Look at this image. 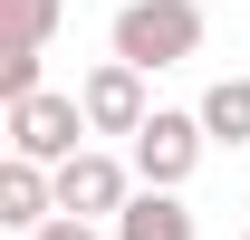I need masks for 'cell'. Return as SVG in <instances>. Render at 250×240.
Returning <instances> with one entry per match:
<instances>
[{
	"mask_svg": "<svg viewBox=\"0 0 250 240\" xmlns=\"http://www.w3.org/2000/svg\"><path fill=\"white\" fill-rule=\"evenodd\" d=\"M135 163H116V154H67L58 163V211H77V221H116L135 192Z\"/></svg>",
	"mask_w": 250,
	"mask_h": 240,
	"instance_id": "obj_4",
	"label": "cell"
},
{
	"mask_svg": "<svg viewBox=\"0 0 250 240\" xmlns=\"http://www.w3.org/2000/svg\"><path fill=\"white\" fill-rule=\"evenodd\" d=\"M87 106H77V96H20V106H10V154H29V163H67V154H87Z\"/></svg>",
	"mask_w": 250,
	"mask_h": 240,
	"instance_id": "obj_2",
	"label": "cell"
},
{
	"mask_svg": "<svg viewBox=\"0 0 250 240\" xmlns=\"http://www.w3.org/2000/svg\"><path fill=\"white\" fill-rule=\"evenodd\" d=\"M202 48V0H125L116 10V58L125 67H183Z\"/></svg>",
	"mask_w": 250,
	"mask_h": 240,
	"instance_id": "obj_1",
	"label": "cell"
},
{
	"mask_svg": "<svg viewBox=\"0 0 250 240\" xmlns=\"http://www.w3.org/2000/svg\"><path fill=\"white\" fill-rule=\"evenodd\" d=\"M20 96H39V48H0V106H20Z\"/></svg>",
	"mask_w": 250,
	"mask_h": 240,
	"instance_id": "obj_10",
	"label": "cell"
},
{
	"mask_svg": "<svg viewBox=\"0 0 250 240\" xmlns=\"http://www.w3.org/2000/svg\"><path fill=\"white\" fill-rule=\"evenodd\" d=\"M241 240H250V231H241Z\"/></svg>",
	"mask_w": 250,
	"mask_h": 240,
	"instance_id": "obj_12",
	"label": "cell"
},
{
	"mask_svg": "<svg viewBox=\"0 0 250 240\" xmlns=\"http://www.w3.org/2000/svg\"><path fill=\"white\" fill-rule=\"evenodd\" d=\"M0 221H10L20 240H29L39 221H58V173L29 163V154H10V163H0Z\"/></svg>",
	"mask_w": 250,
	"mask_h": 240,
	"instance_id": "obj_6",
	"label": "cell"
},
{
	"mask_svg": "<svg viewBox=\"0 0 250 240\" xmlns=\"http://www.w3.org/2000/svg\"><path fill=\"white\" fill-rule=\"evenodd\" d=\"M202 144H212V125H202V116H173V106H154V116L135 125V182L183 192V182H192V163H202Z\"/></svg>",
	"mask_w": 250,
	"mask_h": 240,
	"instance_id": "obj_3",
	"label": "cell"
},
{
	"mask_svg": "<svg viewBox=\"0 0 250 240\" xmlns=\"http://www.w3.org/2000/svg\"><path fill=\"white\" fill-rule=\"evenodd\" d=\"M29 240H96V221H77V211H58V221H39Z\"/></svg>",
	"mask_w": 250,
	"mask_h": 240,
	"instance_id": "obj_11",
	"label": "cell"
},
{
	"mask_svg": "<svg viewBox=\"0 0 250 240\" xmlns=\"http://www.w3.org/2000/svg\"><path fill=\"white\" fill-rule=\"evenodd\" d=\"M77 106H87V125H96V135H135V125L154 116V106H145V67H125V58L87 67V87H77Z\"/></svg>",
	"mask_w": 250,
	"mask_h": 240,
	"instance_id": "obj_5",
	"label": "cell"
},
{
	"mask_svg": "<svg viewBox=\"0 0 250 240\" xmlns=\"http://www.w3.org/2000/svg\"><path fill=\"white\" fill-rule=\"evenodd\" d=\"M192 116L212 125V144H250V77H212Z\"/></svg>",
	"mask_w": 250,
	"mask_h": 240,
	"instance_id": "obj_8",
	"label": "cell"
},
{
	"mask_svg": "<svg viewBox=\"0 0 250 240\" xmlns=\"http://www.w3.org/2000/svg\"><path fill=\"white\" fill-rule=\"evenodd\" d=\"M116 240H192V211L173 202L164 182H145V192L116 211Z\"/></svg>",
	"mask_w": 250,
	"mask_h": 240,
	"instance_id": "obj_7",
	"label": "cell"
},
{
	"mask_svg": "<svg viewBox=\"0 0 250 240\" xmlns=\"http://www.w3.org/2000/svg\"><path fill=\"white\" fill-rule=\"evenodd\" d=\"M10 10V39L20 48H48V29H58V0H0Z\"/></svg>",
	"mask_w": 250,
	"mask_h": 240,
	"instance_id": "obj_9",
	"label": "cell"
}]
</instances>
